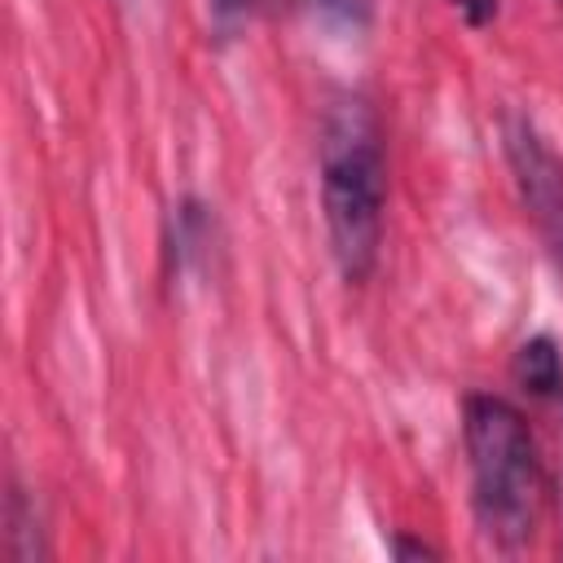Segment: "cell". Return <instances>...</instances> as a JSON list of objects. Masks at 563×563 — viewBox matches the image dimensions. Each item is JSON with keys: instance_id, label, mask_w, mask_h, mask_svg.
Masks as SVG:
<instances>
[{"instance_id": "cell-1", "label": "cell", "mask_w": 563, "mask_h": 563, "mask_svg": "<svg viewBox=\"0 0 563 563\" xmlns=\"http://www.w3.org/2000/svg\"><path fill=\"white\" fill-rule=\"evenodd\" d=\"M387 158L383 132L365 97L343 92L321 119V216L339 273L365 282L383 251Z\"/></svg>"}, {"instance_id": "cell-2", "label": "cell", "mask_w": 563, "mask_h": 563, "mask_svg": "<svg viewBox=\"0 0 563 563\" xmlns=\"http://www.w3.org/2000/svg\"><path fill=\"white\" fill-rule=\"evenodd\" d=\"M462 444L479 537L497 550L528 545L541 519L545 471L523 409L497 391H471L462 400Z\"/></svg>"}, {"instance_id": "cell-3", "label": "cell", "mask_w": 563, "mask_h": 563, "mask_svg": "<svg viewBox=\"0 0 563 563\" xmlns=\"http://www.w3.org/2000/svg\"><path fill=\"white\" fill-rule=\"evenodd\" d=\"M501 150H506V163H510V176L519 185L528 216L537 220L541 238L550 242L563 268V158L550 150V141L528 119H515L501 132Z\"/></svg>"}, {"instance_id": "cell-4", "label": "cell", "mask_w": 563, "mask_h": 563, "mask_svg": "<svg viewBox=\"0 0 563 563\" xmlns=\"http://www.w3.org/2000/svg\"><path fill=\"white\" fill-rule=\"evenodd\" d=\"M510 374H515V383H519L528 396L563 405V356H559V343H554L550 334L523 339V343L515 347Z\"/></svg>"}, {"instance_id": "cell-5", "label": "cell", "mask_w": 563, "mask_h": 563, "mask_svg": "<svg viewBox=\"0 0 563 563\" xmlns=\"http://www.w3.org/2000/svg\"><path fill=\"white\" fill-rule=\"evenodd\" d=\"M40 554H44V537H40L35 501L13 484L9 501H4V559L9 563H31Z\"/></svg>"}, {"instance_id": "cell-6", "label": "cell", "mask_w": 563, "mask_h": 563, "mask_svg": "<svg viewBox=\"0 0 563 563\" xmlns=\"http://www.w3.org/2000/svg\"><path fill=\"white\" fill-rule=\"evenodd\" d=\"M255 4H260V0H207V18H211V31H216L220 40H233V35H238V31L251 22Z\"/></svg>"}, {"instance_id": "cell-7", "label": "cell", "mask_w": 563, "mask_h": 563, "mask_svg": "<svg viewBox=\"0 0 563 563\" xmlns=\"http://www.w3.org/2000/svg\"><path fill=\"white\" fill-rule=\"evenodd\" d=\"M334 26H347V31H361L374 13V0H312Z\"/></svg>"}, {"instance_id": "cell-8", "label": "cell", "mask_w": 563, "mask_h": 563, "mask_svg": "<svg viewBox=\"0 0 563 563\" xmlns=\"http://www.w3.org/2000/svg\"><path fill=\"white\" fill-rule=\"evenodd\" d=\"M449 4L462 13L466 26H488V22L497 18V4H501V0H449Z\"/></svg>"}, {"instance_id": "cell-9", "label": "cell", "mask_w": 563, "mask_h": 563, "mask_svg": "<svg viewBox=\"0 0 563 563\" xmlns=\"http://www.w3.org/2000/svg\"><path fill=\"white\" fill-rule=\"evenodd\" d=\"M391 554H396V559H435L440 550H435V545H427V541H409V537H396V541H391Z\"/></svg>"}]
</instances>
